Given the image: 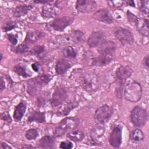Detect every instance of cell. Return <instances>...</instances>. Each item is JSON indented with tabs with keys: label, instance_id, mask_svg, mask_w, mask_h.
<instances>
[{
	"label": "cell",
	"instance_id": "ac0fdd59",
	"mask_svg": "<svg viewBox=\"0 0 149 149\" xmlns=\"http://www.w3.org/2000/svg\"><path fill=\"white\" fill-rule=\"evenodd\" d=\"M114 55H105L99 54L98 56L93 57L91 60V65L102 67L109 64L113 59Z\"/></svg>",
	"mask_w": 149,
	"mask_h": 149
},
{
	"label": "cell",
	"instance_id": "4fadbf2b",
	"mask_svg": "<svg viewBox=\"0 0 149 149\" xmlns=\"http://www.w3.org/2000/svg\"><path fill=\"white\" fill-rule=\"evenodd\" d=\"M81 86L83 90L92 93L98 88V80L97 77L93 75L84 76L81 80Z\"/></svg>",
	"mask_w": 149,
	"mask_h": 149
},
{
	"label": "cell",
	"instance_id": "f546056e",
	"mask_svg": "<svg viewBox=\"0 0 149 149\" xmlns=\"http://www.w3.org/2000/svg\"><path fill=\"white\" fill-rule=\"evenodd\" d=\"M62 54L65 57L70 59H75L77 55L76 50L72 46L65 47L62 50Z\"/></svg>",
	"mask_w": 149,
	"mask_h": 149
},
{
	"label": "cell",
	"instance_id": "8992f818",
	"mask_svg": "<svg viewBox=\"0 0 149 149\" xmlns=\"http://www.w3.org/2000/svg\"><path fill=\"white\" fill-rule=\"evenodd\" d=\"M68 97V93L66 88L61 85L56 86L49 99V103L52 107H59L63 104Z\"/></svg>",
	"mask_w": 149,
	"mask_h": 149
},
{
	"label": "cell",
	"instance_id": "74e56055",
	"mask_svg": "<svg viewBox=\"0 0 149 149\" xmlns=\"http://www.w3.org/2000/svg\"><path fill=\"white\" fill-rule=\"evenodd\" d=\"M126 16L128 22L130 23H134V24L136 23L139 19V17L137 16H136L129 10L126 12Z\"/></svg>",
	"mask_w": 149,
	"mask_h": 149
},
{
	"label": "cell",
	"instance_id": "8fae6325",
	"mask_svg": "<svg viewBox=\"0 0 149 149\" xmlns=\"http://www.w3.org/2000/svg\"><path fill=\"white\" fill-rule=\"evenodd\" d=\"M133 70L129 65H121L115 71V78L116 82L125 83L126 80L130 78Z\"/></svg>",
	"mask_w": 149,
	"mask_h": 149
},
{
	"label": "cell",
	"instance_id": "603a6c76",
	"mask_svg": "<svg viewBox=\"0 0 149 149\" xmlns=\"http://www.w3.org/2000/svg\"><path fill=\"white\" fill-rule=\"evenodd\" d=\"M27 121L29 123L33 122H38L39 123H45L46 122L45 113L38 110H34L30 112L27 118Z\"/></svg>",
	"mask_w": 149,
	"mask_h": 149
},
{
	"label": "cell",
	"instance_id": "f907efd6",
	"mask_svg": "<svg viewBox=\"0 0 149 149\" xmlns=\"http://www.w3.org/2000/svg\"><path fill=\"white\" fill-rule=\"evenodd\" d=\"M0 56H1V59H0V61H2V59H3V54L2 52H1V55H0Z\"/></svg>",
	"mask_w": 149,
	"mask_h": 149
},
{
	"label": "cell",
	"instance_id": "e0dca14e",
	"mask_svg": "<svg viewBox=\"0 0 149 149\" xmlns=\"http://www.w3.org/2000/svg\"><path fill=\"white\" fill-rule=\"evenodd\" d=\"M79 104L76 101H70L68 102H64L63 104L59 106L56 111V115L61 116H68L72 111L76 108L79 106Z\"/></svg>",
	"mask_w": 149,
	"mask_h": 149
},
{
	"label": "cell",
	"instance_id": "d4e9b609",
	"mask_svg": "<svg viewBox=\"0 0 149 149\" xmlns=\"http://www.w3.org/2000/svg\"><path fill=\"white\" fill-rule=\"evenodd\" d=\"M105 132L104 128L99 124L94 127L91 131L90 136L93 143L95 144H98L100 139L103 136Z\"/></svg>",
	"mask_w": 149,
	"mask_h": 149
},
{
	"label": "cell",
	"instance_id": "ee69618b",
	"mask_svg": "<svg viewBox=\"0 0 149 149\" xmlns=\"http://www.w3.org/2000/svg\"><path fill=\"white\" fill-rule=\"evenodd\" d=\"M143 64L146 68L147 69H148V68H149V57H148V55H147L145 57H144V58L143 59Z\"/></svg>",
	"mask_w": 149,
	"mask_h": 149
},
{
	"label": "cell",
	"instance_id": "277c9868",
	"mask_svg": "<svg viewBox=\"0 0 149 149\" xmlns=\"http://www.w3.org/2000/svg\"><path fill=\"white\" fill-rule=\"evenodd\" d=\"M130 120L135 126L138 127H143L148 120L147 109L140 105L135 106L130 112Z\"/></svg>",
	"mask_w": 149,
	"mask_h": 149
},
{
	"label": "cell",
	"instance_id": "4316f807",
	"mask_svg": "<svg viewBox=\"0 0 149 149\" xmlns=\"http://www.w3.org/2000/svg\"><path fill=\"white\" fill-rule=\"evenodd\" d=\"M66 137L71 141L77 143L82 141L85 137V134L83 131L76 130L68 132L66 134Z\"/></svg>",
	"mask_w": 149,
	"mask_h": 149
},
{
	"label": "cell",
	"instance_id": "3957f363",
	"mask_svg": "<svg viewBox=\"0 0 149 149\" xmlns=\"http://www.w3.org/2000/svg\"><path fill=\"white\" fill-rule=\"evenodd\" d=\"M79 123V120L76 117H65L54 129V136L56 137H62L68 131L76 128Z\"/></svg>",
	"mask_w": 149,
	"mask_h": 149
},
{
	"label": "cell",
	"instance_id": "5b68a950",
	"mask_svg": "<svg viewBox=\"0 0 149 149\" xmlns=\"http://www.w3.org/2000/svg\"><path fill=\"white\" fill-rule=\"evenodd\" d=\"M113 113L112 107L104 104L96 109L95 111L94 118L98 124L103 125L109 121Z\"/></svg>",
	"mask_w": 149,
	"mask_h": 149
},
{
	"label": "cell",
	"instance_id": "8d00e7d4",
	"mask_svg": "<svg viewBox=\"0 0 149 149\" xmlns=\"http://www.w3.org/2000/svg\"><path fill=\"white\" fill-rule=\"evenodd\" d=\"M148 3L149 2L148 1H141L140 2V5L139 7L140 11L143 14L147 16V17H148V10H149Z\"/></svg>",
	"mask_w": 149,
	"mask_h": 149
},
{
	"label": "cell",
	"instance_id": "b9f144b4",
	"mask_svg": "<svg viewBox=\"0 0 149 149\" xmlns=\"http://www.w3.org/2000/svg\"><path fill=\"white\" fill-rule=\"evenodd\" d=\"M73 147V144L72 142L69 140L62 141L59 143V147L62 149H71Z\"/></svg>",
	"mask_w": 149,
	"mask_h": 149
},
{
	"label": "cell",
	"instance_id": "7dc6e473",
	"mask_svg": "<svg viewBox=\"0 0 149 149\" xmlns=\"http://www.w3.org/2000/svg\"><path fill=\"white\" fill-rule=\"evenodd\" d=\"M52 1H47V0H45V1H41V0H37V1H34L33 2L35 3H42V4H45V3L51 2H52Z\"/></svg>",
	"mask_w": 149,
	"mask_h": 149
},
{
	"label": "cell",
	"instance_id": "c3c4849f",
	"mask_svg": "<svg viewBox=\"0 0 149 149\" xmlns=\"http://www.w3.org/2000/svg\"><path fill=\"white\" fill-rule=\"evenodd\" d=\"M126 3L128 6H130L132 7H135L136 6L135 3L133 1H126Z\"/></svg>",
	"mask_w": 149,
	"mask_h": 149
},
{
	"label": "cell",
	"instance_id": "f6af8a7d",
	"mask_svg": "<svg viewBox=\"0 0 149 149\" xmlns=\"http://www.w3.org/2000/svg\"><path fill=\"white\" fill-rule=\"evenodd\" d=\"M6 88V84H5V81L3 79V77L1 76L0 78V90L2 91Z\"/></svg>",
	"mask_w": 149,
	"mask_h": 149
},
{
	"label": "cell",
	"instance_id": "83f0119b",
	"mask_svg": "<svg viewBox=\"0 0 149 149\" xmlns=\"http://www.w3.org/2000/svg\"><path fill=\"white\" fill-rule=\"evenodd\" d=\"M130 140L133 143H140L144 140V134L143 131L139 128L131 131L129 135Z\"/></svg>",
	"mask_w": 149,
	"mask_h": 149
},
{
	"label": "cell",
	"instance_id": "484cf974",
	"mask_svg": "<svg viewBox=\"0 0 149 149\" xmlns=\"http://www.w3.org/2000/svg\"><path fill=\"white\" fill-rule=\"evenodd\" d=\"M55 143V138L51 136L45 135L38 141V146L42 148H52Z\"/></svg>",
	"mask_w": 149,
	"mask_h": 149
},
{
	"label": "cell",
	"instance_id": "7bdbcfd3",
	"mask_svg": "<svg viewBox=\"0 0 149 149\" xmlns=\"http://www.w3.org/2000/svg\"><path fill=\"white\" fill-rule=\"evenodd\" d=\"M31 68L36 72H38L40 69V65L38 62H34L31 64Z\"/></svg>",
	"mask_w": 149,
	"mask_h": 149
},
{
	"label": "cell",
	"instance_id": "d590c367",
	"mask_svg": "<svg viewBox=\"0 0 149 149\" xmlns=\"http://www.w3.org/2000/svg\"><path fill=\"white\" fill-rule=\"evenodd\" d=\"M17 23L15 22L12 21V20H8L3 24L2 26V30L3 32L7 33L8 31H10L15 29V28L17 27Z\"/></svg>",
	"mask_w": 149,
	"mask_h": 149
},
{
	"label": "cell",
	"instance_id": "d6a6232c",
	"mask_svg": "<svg viewBox=\"0 0 149 149\" xmlns=\"http://www.w3.org/2000/svg\"><path fill=\"white\" fill-rule=\"evenodd\" d=\"M30 51V50L29 45L26 42H23V43L19 44L13 49V52H15V53H16L17 54H25Z\"/></svg>",
	"mask_w": 149,
	"mask_h": 149
},
{
	"label": "cell",
	"instance_id": "60d3db41",
	"mask_svg": "<svg viewBox=\"0 0 149 149\" xmlns=\"http://www.w3.org/2000/svg\"><path fill=\"white\" fill-rule=\"evenodd\" d=\"M1 119L3 121H4L6 124H10L12 121V119L9 113L7 111L2 112L1 114Z\"/></svg>",
	"mask_w": 149,
	"mask_h": 149
},
{
	"label": "cell",
	"instance_id": "2e32d148",
	"mask_svg": "<svg viewBox=\"0 0 149 149\" xmlns=\"http://www.w3.org/2000/svg\"><path fill=\"white\" fill-rule=\"evenodd\" d=\"M116 49L115 43L111 40H105L97 47V51L99 54L105 55H114Z\"/></svg>",
	"mask_w": 149,
	"mask_h": 149
},
{
	"label": "cell",
	"instance_id": "681fc988",
	"mask_svg": "<svg viewBox=\"0 0 149 149\" xmlns=\"http://www.w3.org/2000/svg\"><path fill=\"white\" fill-rule=\"evenodd\" d=\"M22 148H35V147L32 146H29V145L27 146L26 144H25L24 146H22Z\"/></svg>",
	"mask_w": 149,
	"mask_h": 149
},
{
	"label": "cell",
	"instance_id": "6da1fadb",
	"mask_svg": "<svg viewBox=\"0 0 149 149\" xmlns=\"http://www.w3.org/2000/svg\"><path fill=\"white\" fill-rule=\"evenodd\" d=\"M52 80V77L49 74H39L30 79L27 84V92L30 96L37 94L41 88L47 85Z\"/></svg>",
	"mask_w": 149,
	"mask_h": 149
},
{
	"label": "cell",
	"instance_id": "ba28073f",
	"mask_svg": "<svg viewBox=\"0 0 149 149\" xmlns=\"http://www.w3.org/2000/svg\"><path fill=\"white\" fill-rule=\"evenodd\" d=\"M122 130L121 125H115L109 136L108 141L111 146L113 148H119L122 143Z\"/></svg>",
	"mask_w": 149,
	"mask_h": 149
},
{
	"label": "cell",
	"instance_id": "7c38bea8",
	"mask_svg": "<svg viewBox=\"0 0 149 149\" xmlns=\"http://www.w3.org/2000/svg\"><path fill=\"white\" fill-rule=\"evenodd\" d=\"M105 40V35L102 31H95L91 33L87 39V45L90 48L99 47Z\"/></svg>",
	"mask_w": 149,
	"mask_h": 149
},
{
	"label": "cell",
	"instance_id": "cb8c5ba5",
	"mask_svg": "<svg viewBox=\"0 0 149 149\" xmlns=\"http://www.w3.org/2000/svg\"><path fill=\"white\" fill-rule=\"evenodd\" d=\"M44 36V33L39 30H33L27 33L24 42L29 45L33 44Z\"/></svg>",
	"mask_w": 149,
	"mask_h": 149
},
{
	"label": "cell",
	"instance_id": "4dcf8cb0",
	"mask_svg": "<svg viewBox=\"0 0 149 149\" xmlns=\"http://www.w3.org/2000/svg\"><path fill=\"white\" fill-rule=\"evenodd\" d=\"M13 71L17 75L24 78H27L31 76L27 72L26 68L24 66H22V65H20V64L16 65L13 67Z\"/></svg>",
	"mask_w": 149,
	"mask_h": 149
},
{
	"label": "cell",
	"instance_id": "e575fe53",
	"mask_svg": "<svg viewBox=\"0 0 149 149\" xmlns=\"http://www.w3.org/2000/svg\"><path fill=\"white\" fill-rule=\"evenodd\" d=\"M125 85V83L116 82V87L115 88V92L116 96L119 99H122L123 97V92Z\"/></svg>",
	"mask_w": 149,
	"mask_h": 149
},
{
	"label": "cell",
	"instance_id": "ab89813d",
	"mask_svg": "<svg viewBox=\"0 0 149 149\" xmlns=\"http://www.w3.org/2000/svg\"><path fill=\"white\" fill-rule=\"evenodd\" d=\"M46 102H47L46 96L44 95H39L36 99V104H37V105L38 107V108L44 107L45 105Z\"/></svg>",
	"mask_w": 149,
	"mask_h": 149
},
{
	"label": "cell",
	"instance_id": "7402d4cb",
	"mask_svg": "<svg viewBox=\"0 0 149 149\" xmlns=\"http://www.w3.org/2000/svg\"><path fill=\"white\" fill-rule=\"evenodd\" d=\"M137 30L143 37L148 36V19L147 17L144 18L139 17V19L135 24Z\"/></svg>",
	"mask_w": 149,
	"mask_h": 149
},
{
	"label": "cell",
	"instance_id": "52a82bcc",
	"mask_svg": "<svg viewBox=\"0 0 149 149\" xmlns=\"http://www.w3.org/2000/svg\"><path fill=\"white\" fill-rule=\"evenodd\" d=\"M115 38L123 45H132L134 42V37L130 31L123 27H118L114 30Z\"/></svg>",
	"mask_w": 149,
	"mask_h": 149
},
{
	"label": "cell",
	"instance_id": "1f68e13d",
	"mask_svg": "<svg viewBox=\"0 0 149 149\" xmlns=\"http://www.w3.org/2000/svg\"><path fill=\"white\" fill-rule=\"evenodd\" d=\"M45 51V47L43 45H38L34 47L30 51V53L31 55L37 56V57H41Z\"/></svg>",
	"mask_w": 149,
	"mask_h": 149
},
{
	"label": "cell",
	"instance_id": "f35d334b",
	"mask_svg": "<svg viewBox=\"0 0 149 149\" xmlns=\"http://www.w3.org/2000/svg\"><path fill=\"white\" fill-rule=\"evenodd\" d=\"M6 38L8 41L13 45H16L18 42V36L17 34H14L12 33H8L6 34Z\"/></svg>",
	"mask_w": 149,
	"mask_h": 149
},
{
	"label": "cell",
	"instance_id": "d6986e66",
	"mask_svg": "<svg viewBox=\"0 0 149 149\" xmlns=\"http://www.w3.org/2000/svg\"><path fill=\"white\" fill-rule=\"evenodd\" d=\"M72 63L65 58H61L57 61L55 66V70L57 74L63 75L72 68Z\"/></svg>",
	"mask_w": 149,
	"mask_h": 149
},
{
	"label": "cell",
	"instance_id": "9a60e30c",
	"mask_svg": "<svg viewBox=\"0 0 149 149\" xmlns=\"http://www.w3.org/2000/svg\"><path fill=\"white\" fill-rule=\"evenodd\" d=\"M97 3L93 0H77L76 2V9L79 13L91 12L96 7Z\"/></svg>",
	"mask_w": 149,
	"mask_h": 149
},
{
	"label": "cell",
	"instance_id": "44dd1931",
	"mask_svg": "<svg viewBox=\"0 0 149 149\" xmlns=\"http://www.w3.org/2000/svg\"><path fill=\"white\" fill-rule=\"evenodd\" d=\"M34 6L31 4H22L16 6L12 11V15L14 17L18 18L26 15Z\"/></svg>",
	"mask_w": 149,
	"mask_h": 149
},
{
	"label": "cell",
	"instance_id": "f1b7e54d",
	"mask_svg": "<svg viewBox=\"0 0 149 149\" xmlns=\"http://www.w3.org/2000/svg\"><path fill=\"white\" fill-rule=\"evenodd\" d=\"M70 36L72 41L76 44H81L85 40V35L84 32L79 29L73 30Z\"/></svg>",
	"mask_w": 149,
	"mask_h": 149
},
{
	"label": "cell",
	"instance_id": "7a4b0ae2",
	"mask_svg": "<svg viewBox=\"0 0 149 149\" xmlns=\"http://www.w3.org/2000/svg\"><path fill=\"white\" fill-rule=\"evenodd\" d=\"M143 88L141 84L137 81H132L125 85L123 97L131 102H137L141 100Z\"/></svg>",
	"mask_w": 149,
	"mask_h": 149
},
{
	"label": "cell",
	"instance_id": "5bb4252c",
	"mask_svg": "<svg viewBox=\"0 0 149 149\" xmlns=\"http://www.w3.org/2000/svg\"><path fill=\"white\" fill-rule=\"evenodd\" d=\"M52 2H53V1L51 2L44 4L42 8L41 14L42 17L45 19L54 18L59 13V9L58 5L52 4L51 3Z\"/></svg>",
	"mask_w": 149,
	"mask_h": 149
},
{
	"label": "cell",
	"instance_id": "9c48e42d",
	"mask_svg": "<svg viewBox=\"0 0 149 149\" xmlns=\"http://www.w3.org/2000/svg\"><path fill=\"white\" fill-rule=\"evenodd\" d=\"M74 18L65 16L54 19L49 24L50 27L56 31H63L67 27L72 24Z\"/></svg>",
	"mask_w": 149,
	"mask_h": 149
},
{
	"label": "cell",
	"instance_id": "bcb514c9",
	"mask_svg": "<svg viewBox=\"0 0 149 149\" xmlns=\"http://www.w3.org/2000/svg\"><path fill=\"white\" fill-rule=\"evenodd\" d=\"M1 148L2 149H11L12 147H11L9 144L6 143V142H2L1 144Z\"/></svg>",
	"mask_w": 149,
	"mask_h": 149
},
{
	"label": "cell",
	"instance_id": "30bf717a",
	"mask_svg": "<svg viewBox=\"0 0 149 149\" xmlns=\"http://www.w3.org/2000/svg\"><path fill=\"white\" fill-rule=\"evenodd\" d=\"M94 20L104 23L105 24H112L114 22V19L111 12L105 8H101L96 10L93 15Z\"/></svg>",
	"mask_w": 149,
	"mask_h": 149
},
{
	"label": "cell",
	"instance_id": "836d02e7",
	"mask_svg": "<svg viewBox=\"0 0 149 149\" xmlns=\"http://www.w3.org/2000/svg\"><path fill=\"white\" fill-rule=\"evenodd\" d=\"M38 132L36 129L30 128L26 131L24 136L27 140L31 141L36 139L38 136Z\"/></svg>",
	"mask_w": 149,
	"mask_h": 149
},
{
	"label": "cell",
	"instance_id": "ffe728a7",
	"mask_svg": "<svg viewBox=\"0 0 149 149\" xmlns=\"http://www.w3.org/2000/svg\"><path fill=\"white\" fill-rule=\"evenodd\" d=\"M27 109V103L25 101H21L15 108L13 118L16 122L20 121L23 118Z\"/></svg>",
	"mask_w": 149,
	"mask_h": 149
}]
</instances>
